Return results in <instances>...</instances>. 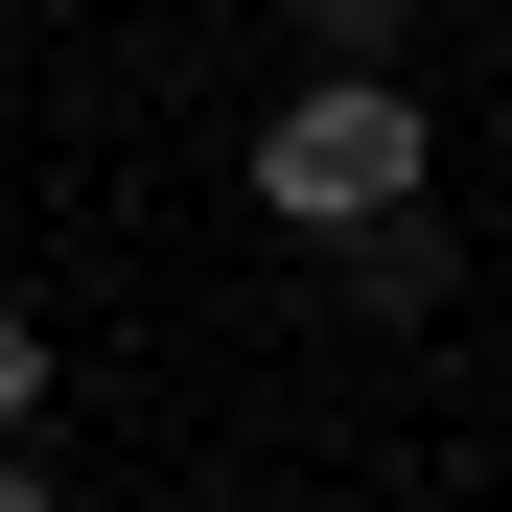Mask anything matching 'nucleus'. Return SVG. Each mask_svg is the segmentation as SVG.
Instances as JSON below:
<instances>
[{
	"instance_id": "obj_1",
	"label": "nucleus",
	"mask_w": 512,
	"mask_h": 512,
	"mask_svg": "<svg viewBox=\"0 0 512 512\" xmlns=\"http://www.w3.org/2000/svg\"><path fill=\"white\" fill-rule=\"evenodd\" d=\"M419 187H443V117H419L396 70H303V94L256 117V210H280V233H326V256H350V233H396Z\"/></svg>"
},
{
	"instance_id": "obj_2",
	"label": "nucleus",
	"mask_w": 512,
	"mask_h": 512,
	"mask_svg": "<svg viewBox=\"0 0 512 512\" xmlns=\"http://www.w3.org/2000/svg\"><path fill=\"white\" fill-rule=\"evenodd\" d=\"M350 303H373V326H419V303H443V233H419V210H396V233H350Z\"/></svg>"
},
{
	"instance_id": "obj_3",
	"label": "nucleus",
	"mask_w": 512,
	"mask_h": 512,
	"mask_svg": "<svg viewBox=\"0 0 512 512\" xmlns=\"http://www.w3.org/2000/svg\"><path fill=\"white\" fill-rule=\"evenodd\" d=\"M24 419H47V326L0 303V443H24Z\"/></svg>"
},
{
	"instance_id": "obj_4",
	"label": "nucleus",
	"mask_w": 512,
	"mask_h": 512,
	"mask_svg": "<svg viewBox=\"0 0 512 512\" xmlns=\"http://www.w3.org/2000/svg\"><path fill=\"white\" fill-rule=\"evenodd\" d=\"M0 512H70V489H47V466H24V443H0Z\"/></svg>"
},
{
	"instance_id": "obj_5",
	"label": "nucleus",
	"mask_w": 512,
	"mask_h": 512,
	"mask_svg": "<svg viewBox=\"0 0 512 512\" xmlns=\"http://www.w3.org/2000/svg\"><path fill=\"white\" fill-rule=\"evenodd\" d=\"M326 24H350V70H396V47H373V0H326Z\"/></svg>"
}]
</instances>
